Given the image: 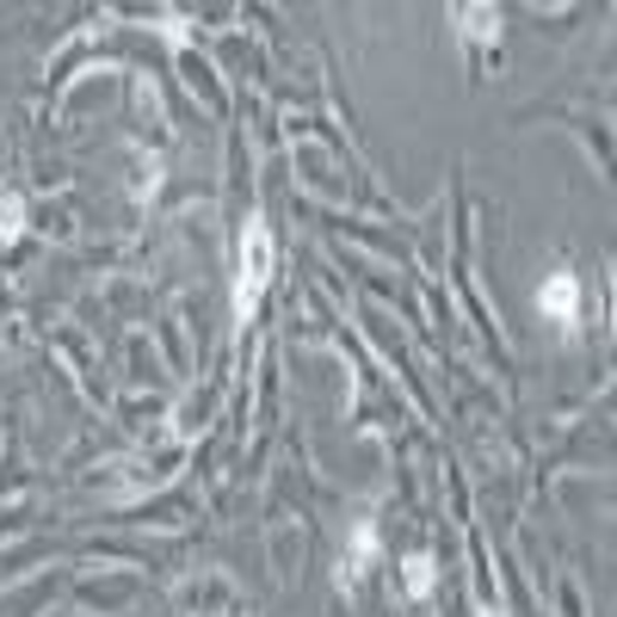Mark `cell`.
Here are the masks:
<instances>
[{
  "instance_id": "1",
  "label": "cell",
  "mask_w": 617,
  "mask_h": 617,
  "mask_svg": "<svg viewBox=\"0 0 617 617\" xmlns=\"http://www.w3.org/2000/svg\"><path fill=\"white\" fill-rule=\"evenodd\" d=\"M266 278H272V235H266L260 216H248V235H241V285H235V308H241V315L260 303Z\"/></svg>"
},
{
  "instance_id": "2",
  "label": "cell",
  "mask_w": 617,
  "mask_h": 617,
  "mask_svg": "<svg viewBox=\"0 0 617 617\" xmlns=\"http://www.w3.org/2000/svg\"><path fill=\"white\" fill-rule=\"evenodd\" d=\"M538 308L550 315V322H575L580 315V278L575 272H556V278L538 290Z\"/></svg>"
},
{
  "instance_id": "3",
  "label": "cell",
  "mask_w": 617,
  "mask_h": 617,
  "mask_svg": "<svg viewBox=\"0 0 617 617\" xmlns=\"http://www.w3.org/2000/svg\"><path fill=\"white\" fill-rule=\"evenodd\" d=\"M463 25H469V38H494L501 13H494V7H463Z\"/></svg>"
},
{
  "instance_id": "4",
  "label": "cell",
  "mask_w": 617,
  "mask_h": 617,
  "mask_svg": "<svg viewBox=\"0 0 617 617\" xmlns=\"http://www.w3.org/2000/svg\"><path fill=\"white\" fill-rule=\"evenodd\" d=\"M407 593H432V562L407 556Z\"/></svg>"
}]
</instances>
